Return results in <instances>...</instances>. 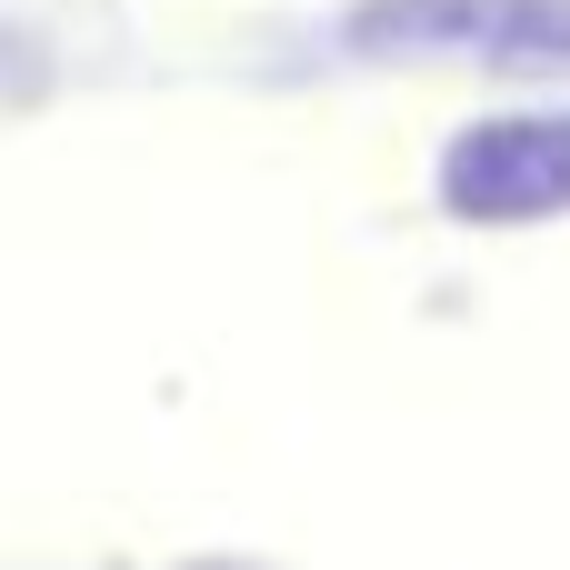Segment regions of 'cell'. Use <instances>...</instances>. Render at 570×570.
<instances>
[{"instance_id":"6da1fadb","label":"cell","mask_w":570,"mask_h":570,"mask_svg":"<svg viewBox=\"0 0 570 570\" xmlns=\"http://www.w3.org/2000/svg\"><path fill=\"white\" fill-rule=\"evenodd\" d=\"M441 210L471 230H531L570 210V100L561 110H491L441 140Z\"/></svg>"},{"instance_id":"3957f363","label":"cell","mask_w":570,"mask_h":570,"mask_svg":"<svg viewBox=\"0 0 570 570\" xmlns=\"http://www.w3.org/2000/svg\"><path fill=\"white\" fill-rule=\"evenodd\" d=\"M180 570H271V561H240V551H200V561H180Z\"/></svg>"},{"instance_id":"7a4b0ae2","label":"cell","mask_w":570,"mask_h":570,"mask_svg":"<svg viewBox=\"0 0 570 570\" xmlns=\"http://www.w3.org/2000/svg\"><path fill=\"white\" fill-rule=\"evenodd\" d=\"M351 50L401 60H491V70H570V0H351Z\"/></svg>"}]
</instances>
